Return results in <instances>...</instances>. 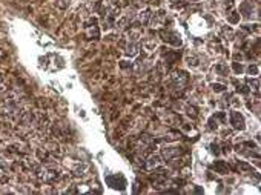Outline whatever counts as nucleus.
<instances>
[{
    "mask_svg": "<svg viewBox=\"0 0 261 195\" xmlns=\"http://www.w3.org/2000/svg\"><path fill=\"white\" fill-rule=\"evenodd\" d=\"M38 177L40 180H43L45 183H56L60 178V171L56 166H45L38 171Z\"/></svg>",
    "mask_w": 261,
    "mask_h": 195,
    "instance_id": "f257e3e1",
    "label": "nucleus"
},
{
    "mask_svg": "<svg viewBox=\"0 0 261 195\" xmlns=\"http://www.w3.org/2000/svg\"><path fill=\"white\" fill-rule=\"evenodd\" d=\"M106 183H108V186H111L112 189H118V191H123L126 188V180L120 174L106 177Z\"/></svg>",
    "mask_w": 261,
    "mask_h": 195,
    "instance_id": "f03ea898",
    "label": "nucleus"
},
{
    "mask_svg": "<svg viewBox=\"0 0 261 195\" xmlns=\"http://www.w3.org/2000/svg\"><path fill=\"white\" fill-rule=\"evenodd\" d=\"M230 124L235 128V129H238V131H243L244 128H246V122H244V117H243L240 112H237V111H232L230 112Z\"/></svg>",
    "mask_w": 261,
    "mask_h": 195,
    "instance_id": "7ed1b4c3",
    "label": "nucleus"
},
{
    "mask_svg": "<svg viewBox=\"0 0 261 195\" xmlns=\"http://www.w3.org/2000/svg\"><path fill=\"white\" fill-rule=\"evenodd\" d=\"M160 36H161V38H163L165 42H168V43H172V45H175V46H180V45H181V38H180V36H177L175 32L160 31Z\"/></svg>",
    "mask_w": 261,
    "mask_h": 195,
    "instance_id": "20e7f679",
    "label": "nucleus"
},
{
    "mask_svg": "<svg viewBox=\"0 0 261 195\" xmlns=\"http://www.w3.org/2000/svg\"><path fill=\"white\" fill-rule=\"evenodd\" d=\"M180 148L178 146H166V148H163V157L166 160H172L174 157H177V155H180Z\"/></svg>",
    "mask_w": 261,
    "mask_h": 195,
    "instance_id": "39448f33",
    "label": "nucleus"
},
{
    "mask_svg": "<svg viewBox=\"0 0 261 195\" xmlns=\"http://www.w3.org/2000/svg\"><path fill=\"white\" fill-rule=\"evenodd\" d=\"M46 151H48V154H49L51 157H60V155H62V149H60V146H58L56 142L46 143Z\"/></svg>",
    "mask_w": 261,
    "mask_h": 195,
    "instance_id": "423d86ee",
    "label": "nucleus"
},
{
    "mask_svg": "<svg viewBox=\"0 0 261 195\" xmlns=\"http://www.w3.org/2000/svg\"><path fill=\"white\" fill-rule=\"evenodd\" d=\"M160 164H161V158H160L158 155H150L149 158L146 160V163H145V169L152 171V169H155V168L160 166Z\"/></svg>",
    "mask_w": 261,
    "mask_h": 195,
    "instance_id": "0eeeda50",
    "label": "nucleus"
},
{
    "mask_svg": "<svg viewBox=\"0 0 261 195\" xmlns=\"http://www.w3.org/2000/svg\"><path fill=\"white\" fill-rule=\"evenodd\" d=\"M138 49H140L138 42H129V45H128V48H126V54L130 55V57H134V55H137Z\"/></svg>",
    "mask_w": 261,
    "mask_h": 195,
    "instance_id": "6e6552de",
    "label": "nucleus"
},
{
    "mask_svg": "<svg viewBox=\"0 0 261 195\" xmlns=\"http://www.w3.org/2000/svg\"><path fill=\"white\" fill-rule=\"evenodd\" d=\"M214 169H215V172H218V174H227V171H229V168H227V164H226L224 161H215Z\"/></svg>",
    "mask_w": 261,
    "mask_h": 195,
    "instance_id": "1a4fd4ad",
    "label": "nucleus"
},
{
    "mask_svg": "<svg viewBox=\"0 0 261 195\" xmlns=\"http://www.w3.org/2000/svg\"><path fill=\"white\" fill-rule=\"evenodd\" d=\"M150 16H152V14H150L149 9H145L143 12H140V14H138V22H140L141 25H148V23H149V20H150Z\"/></svg>",
    "mask_w": 261,
    "mask_h": 195,
    "instance_id": "9d476101",
    "label": "nucleus"
},
{
    "mask_svg": "<svg viewBox=\"0 0 261 195\" xmlns=\"http://www.w3.org/2000/svg\"><path fill=\"white\" fill-rule=\"evenodd\" d=\"M140 36H141V31H140V29H130V32H128V37H129L130 42H138Z\"/></svg>",
    "mask_w": 261,
    "mask_h": 195,
    "instance_id": "9b49d317",
    "label": "nucleus"
},
{
    "mask_svg": "<svg viewBox=\"0 0 261 195\" xmlns=\"http://www.w3.org/2000/svg\"><path fill=\"white\" fill-rule=\"evenodd\" d=\"M86 169H88V164L80 163V164H78V166L74 169V174H75V175H80V177H81V175H85V171H86Z\"/></svg>",
    "mask_w": 261,
    "mask_h": 195,
    "instance_id": "f8f14e48",
    "label": "nucleus"
},
{
    "mask_svg": "<svg viewBox=\"0 0 261 195\" xmlns=\"http://www.w3.org/2000/svg\"><path fill=\"white\" fill-rule=\"evenodd\" d=\"M240 12H241L243 16L249 17V16L252 14V8H249V5H247V3H243L241 6H240Z\"/></svg>",
    "mask_w": 261,
    "mask_h": 195,
    "instance_id": "ddd939ff",
    "label": "nucleus"
},
{
    "mask_svg": "<svg viewBox=\"0 0 261 195\" xmlns=\"http://www.w3.org/2000/svg\"><path fill=\"white\" fill-rule=\"evenodd\" d=\"M215 72L220 74V75H226V74L229 72V68H227L226 65H217V66H215Z\"/></svg>",
    "mask_w": 261,
    "mask_h": 195,
    "instance_id": "4468645a",
    "label": "nucleus"
},
{
    "mask_svg": "<svg viewBox=\"0 0 261 195\" xmlns=\"http://www.w3.org/2000/svg\"><path fill=\"white\" fill-rule=\"evenodd\" d=\"M198 63H200V62H198L197 57H194V55H189V57H187V65H189V66H192V68H198Z\"/></svg>",
    "mask_w": 261,
    "mask_h": 195,
    "instance_id": "2eb2a0df",
    "label": "nucleus"
},
{
    "mask_svg": "<svg viewBox=\"0 0 261 195\" xmlns=\"http://www.w3.org/2000/svg\"><path fill=\"white\" fill-rule=\"evenodd\" d=\"M227 20H229V23H238L240 22V14L238 12H230V16L227 17Z\"/></svg>",
    "mask_w": 261,
    "mask_h": 195,
    "instance_id": "dca6fc26",
    "label": "nucleus"
},
{
    "mask_svg": "<svg viewBox=\"0 0 261 195\" xmlns=\"http://www.w3.org/2000/svg\"><path fill=\"white\" fill-rule=\"evenodd\" d=\"M157 48V45H155V42H148V43H145V49L150 52V51H154Z\"/></svg>",
    "mask_w": 261,
    "mask_h": 195,
    "instance_id": "f3484780",
    "label": "nucleus"
},
{
    "mask_svg": "<svg viewBox=\"0 0 261 195\" xmlns=\"http://www.w3.org/2000/svg\"><path fill=\"white\" fill-rule=\"evenodd\" d=\"M212 88H214L215 92H223L224 89H226V86H224V85H220V83H214V85H212Z\"/></svg>",
    "mask_w": 261,
    "mask_h": 195,
    "instance_id": "a211bd4d",
    "label": "nucleus"
},
{
    "mask_svg": "<svg viewBox=\"0 0 261 195\" xmlns=\"http://www.w3.org/2000/svg\"><path fill=\"white\" fill-rule=\"evenodd\" d=\"M247 71H249V74H254V75H258V66H257V65H250Z\"/></svg>",
    "mask_w": 261,
    "mask_h": 195,
    "instance_id": "6ab92c4d",
    "label": "nucleus"
},
{
    "mask_svg": "<svg viewBox=\"0 0 261 195\" xmlns=\"http://www.w3.org/2000/svg\"><path fill=\"white\" fill-rule=\"evenodd\" d=\"M109 8H117V5H118V0H106L105 2Z\"/></svg>",
    "mask_w": 261,
    "mask_h": 195,
    "instance_id": "aec40b11",
    "label": "nucleus"
},
{
    "mask_svg": "<svg viewBox=\"0 0 261 195\" xmlns=\"http://www.w3.org/2000/svg\"><path fill=\"white\" fill-rule=\"evenodd\" d=\"M6 92V85H5V80L0 77V94H5Z\"/></svg>",
    "mask_w": 261,
    "mask_h": 195,
    "instance_id": "412c9836",
    "label": "nucleus"
},
{
    "mask_svg": "<svg viewBox=\"0 0 261 195\" xmlns=\"http://www.w3.org/2000/svg\"><path fill=\"white\" fill-rule=\"evenodd\" d=\"M247 83H249L250 86L254 85V86H255V89H258V86H260V82H258V80H252V78H249V80H247Z\"/></svg>",
    "mask_w": 261,
    "mask_h": 195,
    "instance_id": "4be33fe9",
    "label": "nucleus"
},
{
    "mask_svg": "<svg viewBox=\"0 0 261 195\" xmlns=\"http://www.w3.org/2000/svg\"><path fill=\"white\" fill-rule=\"evenodd\" d=\"M234 69H235V72H238V74H241V72L244 71V68H243L241 65H238V63H234Z\"/></svg>",
    "mask_w": 261,
    "mask_h": 195,
    "instance_id": "5701e85b",
    "label": "nucleus"
},
{
    "mask_svg": "<svg viewBox=\"0 0 261 195\" xmlns=\"http://www.w3.org/2000/svg\"><path fill=\"white\" fill-rule=\"evenodd\" d=\"M237 89H238L240 92H243V94H249V89L246 88L244 85H238V86H237Z\"/></svg>",
    "mask_w": 261,
    "mask_h": 195,
    "instance_id": "b1692460",
    "label": "nucleus"
},
{
    "mask_svg": "<svg viewBox=\"0 0 261 195\" xmlns=\"http://www.w3.org/2000/svg\"><path fill=\"white\" fill-rule=\"evenodd\" d=\"M238 168H241V169H244V171H246V169H250V166L246 164V163H238Z\"/></svg>",
    "mask_w": 261,
    "mask_h": 195,
    "instance_id": "393cba45",
    "label": "nucleus"
},
{
    "mask_svg": "<svg viewBox=\"0 0 261 195\" xmlns=\"http://www.w3.org/2000/svg\"><path fill=\"white\" fill-rule=\"evenodd\" d=\"M169 2H175V0H169Z\"/></svg>",
    "mask_w": 261,
    "mask_h": 195,
    "instance_id": "a878e982",
    "label": "nucleus"
},
{
    "mask_svg": "<svg viewBox=\"0 0 261 195\" xmlns=\"http://www.w3.org/2000/svg\"><path fill=\"white\" fill-rule=\"evenodd\" d=\"M192 2H197V0H192Z\"/></svg>",
    "mask_w": 261,
    "mask_h": 195,
    "instance_id": "bb28decb",
    "label": "nucleus"
}]
</instances>
